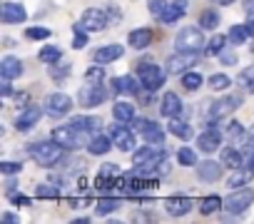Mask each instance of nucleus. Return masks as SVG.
Instances as JSON below:
<instances>
[{"label": "nucleus", "instance_id": "obj_17", "mask_svg": "<svg viewBox=\"0 0 254 224\" xmlns=\"http://www.w3.org/2000/svg\"><path fill=\"white\" fill-rule=\"evenodd\" d=\"M122 55H125V48H122L120 43H110V45H105V48H97L95 55H92V60L100 62V65H110V62L120 60Z\"/></svg>", "mask_w": 254, "mask_h": 224}, {"label": "nucleus", "instance_id": "obj_1", "mask_svg": "<svg viewBox=\"0 0 254 224\" xmlns=\"http://www.w3.org/2000/svg\"><path fill=\"white\" fill-rule=\"evenodd\" d=\"M63 150L65 147L60 142H55V140H40V142H33L28 147L33 162L40 165V167H55V165H60L63 162Z\"/></svg>", "mask_w": 254, "mask_h": 224}, {"label": "nucleus", "instance_id": "obj_14", "mask_svg": "<svg viewBox=\"0 0 254 224\" xmlns=\"http://www.w3.org/2000/svg\"><path fill=\"white\" fill-rule=\"evenodd\" d=\"M135 130H137V132L142 135V140L150 142V145H162V142H165L162 127H160L157 122H152V120H140V122H135Z\"/></svg>", "mask_w": 254, "mask_h": 224}, {"label": "nucleus", "instance_id": "obj_23", "mask_svg": "<svg viewBox=\"0 0 254 224\" xmlns=\"http://www.w3.org/2000/svg\"><path fill=\"white\" fill-rule=\"evenodd\" d=\"M112 145H115V142H112V137H110V135H100V132H97V135H92V137H90L87 150H90V155H97V157H100V155H107Z\"/></svg>", "mask_w": 254, "mask_h": 224}, {"label": "nucleus", "instance_id": "obj_31", "mask_svg": "<svg viewBox=\"0 0 254 224\" xmlns=\"http://www.w3.org/2000/svg\"><path fill=\"white\" fill-rule=\"evenodd\" d=\"M175 137H180V140H190L194 132H192V127L187 125V122H182V120H177V117H172L170 120V127H167Z\"/></svg>", "mask_w": 254, "mask_h": 224}, {"label": "nucleus", "instance_id": "obj_29", "mask_svg": "<svg viewBox=\"0 0 254 224\" xmlns=\"http://www.w3.org/2000/svg\"><path fill=\"white\" fill-rule=\"evenodd\" d=\"M222 207H224V199H219L217 194H209V197H204V199L199 202V212H202L204 217H209V214L219 212Z\"/></svg>", "mask_w": 254, "mask_h": 224}, {"label": "nucleus", "instance_id": "obj_36", "mask_svg": "<svg viewBox=\"0 0 254 224\" xmlns=\"http://www.w3.org/2000/svg\"><path fill=\"white\" fill-rule=\"evenodd\" d=\"M177 162L185 165V167H192V165H197V152L192 147H180L177 150Z\"/></svg>", "mask_w": 254, "mask_h": 224}, {"label": "nucleus", "instance_id": "obj_41", "mask_svg": "<svg viewBox=\"0 0 254 224\" xmlns=\"http://www.w3.org/2000/svg\"><path fill=\"white\" fill-rule=\"evenodd\" d=\"M229 82H232V80H229L224 72H217V75H212V77H209V87H212V90H227V87H229Z\"/></svg>", "mask_w": 254, "mask_h": 224}, {"label": "nucleus", "instance_id": "obj_21", "mask_svg": "<svg viewBox=\"0 0 254 224\" xmlns=\"http://www.w3.org/2000/svg\"><path fill=\"white\" fill-rule=\"evenodd\" d=\"M187 13V0H175V3H170L165 10H162V15H160V20L162 23H177L182 15Z\"/></svg>", "mask_w": 254, "mask_h": 224}, {"label": "nucleus", "instance_id": "obj_11", "mask_svg": "<svg viewBox=\"0 0 254 224\" xmlns=\"http://www.w3.org/2000/svg\"><path fill=\"white\" fill-rule=\"evenodd\" d=\"M45 110H48L50 117H65L72 110V97L65 95V92H53L45 102Z\"/></svg>", "mask_w": 254, "mask_h": 224}, {"label": "nucleus", "instance_id": "obj_8", "mask_svg": "<svg viewBox=\"0 0 254 224\" xmlns=\"http://www.w3.org/2000/svg\"><path fill=\"white\" fill-rule=\"evenodd\" d=\"M222 140H224V132H222L214 122H209V127L197 137V147H199V152L212 155V152H217V150L222 147Z\"/></svg>", "mask_w": 254, "mask_h": 224}, {"label": "nucleus", "instance_id": "obj_40", "mask_svg": "<svg viewBox=\"0 0 254 224\" xmlns=\"http://www.w3.org/2000/svg\"><path fill=\"white\" fill-rule=\"evenodd\" d=\"M85 80H87V82H102V80H105V70H102V65H100V62H95L92 67H87Z\"/></svg>", "mask_w": 254, "mask_h": 224}, {"label": "nucleus", "instance_id": "obj_46", "mask_svg": "<svg viewBox=\"0 0 254 224\" xmlns=\"http://www.w3.org/2000/svg\"><path fill=\"white\" fill-rule=\"evenodd\" d=\"M147 5H150V13H152L155 18H160V15H162V10L167 8L165 0H147Z\"/></svg>", "mask_w": 254, "mask_h": 224}, {"label": "nucleus", "instance_id": "obj_3", "mask_svg": "<svg viewBox=\"0 0 254 224\" xmlns=\"http://www.w3.org/2000/svg\"><path fill=\"white\" fill-rule=\"evenodd\" d=\"M252 204H254V189H252V187H239V189H234V192L224 199V212H229V214H242V212H247Z\"/></svg>", "mask_w": 254, "mask_h": 224}, {"label": "nucleus", "instance_id": "obj_50", "mask_svg": "<svg viewBox=\"0 0 254 224\" xmlns=\"http://www.w3.org/2000/svg\"><path fill=\"white\" fill-rule=\"evenodd\" d=\"M100 174H115V177H117V174H120V167L112 165V162H107V165L100 167Z\"/></svg>", "mask_w": 254, "mask_h": 224}, {"label": "nucleus", "instance_id": "obj_25", "mask_svg": "<svg viewBox=\"0 0 254 224\" xmlns=\"http://www.w3.org/2000/svg\"><path fill=\"white\" fill-rule=\"evenodd\" d=\"M72 125L82 132V135H97L102 130V120L100 117H75Z\"/></svg>", "mask_w": 254, "mask_h": 224}, {"label": "nucleus", "instance_id": "obj_51", "mask_svg": "<svg viewBox=\"0 0 254 224\" xmlns=\"http://www.w3.org/2000/svg\"><path fill=\"white\" fill-rule=\"evenodd\" d=\"M0 92H3V97H10V95H13V85H10V80H3V87H0Z\"/></svg>", "mask_w": 254, "mask_h": 224}, {"label": "nucleus", "instance_id": "obj_54", "mask_svg": "<svg viewBox=\"0 0 254 224\" xmlns=\"http://www.w3.org/2000/svg\"><path fill=\"white\" fill-rule=\"evenodd\" d=\"M247 169H252V172H254V150H252V152H247Z\"/></svg>", "mask_w": 254, "mask_h": 224}, {"label": "nucleus", "instance_id": "obj_42", "mask_svg": "<svg viewBox=\"0 0 254 224\" xmlns=\"http://www.w3.org/2000/svg\"><path fill=\"white\" fill-rule=\"evenodd\" d=\"M239 85H242V87H247L249 92H254V65H252V67H247V70L239 75Z\"/></svg>", "mask_w": 254, "mask_h": 224}, {"label": "nucleus", "instance_id": "obj_45", "mask_svg": "<svg viewBox=\"0 0 254 224\" xmlns=\"http://www.w3.org/2000/svg\"><path fill=\"white\" fill-rule=\"evenodd\" d=\"M85 45H87V33H85V30H80V28H75L72 48H75V50H80V48H85Z\"/></svg>", "mask_w": 254, "mask_h": 224}, {"label": "nucleus", "instance_id": "obj_15", "mask_svg": "<svg viewBox=\"0 0 254 224\" xmlns=\"http://www.w3.org/2000/svg\"><path fill=\"white\" fill-rule=\"evenodd\" d=\"M192 207H194V202L187 194H175V197H167L165 199V212L170 217H185V214L192 212Z\"/></svg>", "mask_w": 254, "mask_h": 224}, {"label": "nucleus", "instance_id": "obj_56", "mask_svg": "<svg viewBox=\"0 0 254 224\" xmlns=\"http://www.w3.org/2000/svg\"><path fill=\"white\" fill-rule=\"evenodd\" d=\"M247 30H249V38H254V18H249V23H247Z\"/></svg>", "mask_w": 254, "mask_h": 224}, {"label": "nucleus", "instance_id": "obj_57", "mask_svg": "<svg viewBox=\"0 0 254 224\" xmlns=\"http://www.w3.org/2000/svg\"><path fill=\"white\" fill-rule=\"evenodd\" d=\"M212 3H217V5H232L234 0H212Z\"/></svg>", "mask_w": 254, "mask_h": 224}, {"label": "nucleus", "instance_id": "obj_16", "mask_svg": "<svg viewBox=\"0 0 254 224\" xmlns=\"http://www.w3.org/2000/svg\"><path fill=\"white\" fill-rule=\"evenodd\" d=\"M40 117H43V110H40L38 105H30V107H25L20 115H18L15 127H18L20 132H28V130H33V127L40 122Z\"/></svg>", "mask_w": 254, "mask_h": 224}, {"label": "nucleus", "instance_id": "obj_44", "mask_svg": "<svg viewBox=\"0 0 254 224\" xmlns=\"http://www.w3.org/2000/svg\"><path fill=\"white\" fill-rule=\"evenodd\" d=\"M23 169V162H0V172H3V174H8V177H13V174H18Z\"/></svg>", "mask_w": 254, "mask_h": 224}, {"label": "nucleus", "instance_id": "obj_9", "mask_svg": "<svg viewBox=\"0 0 254 224\" xmlns=\"http://www.w3.org/2000/svg\"><path fill=\"white\" fill-rule=\"evenodd\" d=\"M199 62V53H182V50H177L170 60H167V72H172V75H185L187 70H192L194 65Z\"/></svg>", "mask_w": 254, "mask_h": 224}, {"label": "nucleus", "instance_id": "obj_27", "mask_svg": "<svg viewBox=\"0 0 254 224\" xmlns=\"http://www.w3.org/2000/svg\"><path fill=\"white\" fill-rule=\"evenodd\" d=\"M242 162H244L242 150H237V147H224V150H222V165H224V167H229V169H239Z\"/></svg>", "mask_w": 254, "mask_h": 224}, {"label": "nucleus", "instance_id": "obj_26", "mask_svg": "<svg viewBox=\"0 0 254 224\" xmlns=\"http://www.w3.org/2000/svg\"><path fill=\"white\" fill-rule=\"evenodd\" d=\"M112 117H115L117 122H132V120H135V105H132V102H115Z\"/></svg>", "mask_w": 254, "mask_h": 224}, {"label": "nucleus", "instance_id": "obj_28", "mask_svg": "<svg viewBox=\"0 0 254 224\" xmlns=\"http://www.w3.org/2000/svg\"><path fill=\"white\" fill-rule=\"evenodd\" d=\"M120 207H122V199H120V197H100L95 212H97V214H112V212L120 209Z\"/></svg>", "mask_w": 254, "mask_h": 224}, {"label": "nucleus", "instance_id": "obj_12", "mask_svg": "<svg viewBox=\"0 0 254 224\" xmlns=\"http://www.w3.org/2000/svg\"><path fill=\"white\" fill-rule=\"evenodd\" d=\"M110 137H112V142H115V147L120 152H135V135H132V130L125 127V122L112 125L110 127Z\"/></svg>", "mask_w": 254, "mask_h": 224}, {"label": "nucleus", "instance_id": "obj_10", "mask_svg": "<svg viewBox=\"0 0 254 224\" xmlns=\"http://www.w3.org/2000/svg\"><path fill=\"white\" fill-rule=\"evenodd\" d=\"M53 140L60 142L65 150H75V147L82 142V132L70 122V125H60V127H55V130H53Z\"/></svg>", "mask_w": 254, "mask_h": 224}, {"label": "nucleus", "instance_id": "obj_2", "mask_svg": "<svg viewBox=\"0 0 254 224\" xmlns=\"http://www.w3.org/2000/svg\"><path fill=\"white\" fill-rule=\"evenodd\" d=\"M137 75H140V85L147 90V92H155L165 85V77H167V67H160L155 62H140L137 67Z\"/></svg>", "mask_w": 254, "mask_h": 224}, {"label": "nucleus", "instance_id": "obj_6", "mask_svg": "<svg viewBox=\"0 0 254 224\" xmlns=\"http://www.w3.org/2000/svg\"><path fill=\"white\" fill-rule=\"evenodd\" d=\"M107 100V90L102 87V82H87L82 85V90L77 92V102L82 107H97Z\"/></svg>", "mask_w": 254, "mask_h": 224}, {"label": "nucleus", "instance_id": "obj_43", "mask_svg": "<svg viewBox=\"0 0 254 224\" xmlns=\"http://www.w3.org/2000/svg\"><path fill=\"white\" fill-rule=\"evenodd\" d=\"M25 35H28L30 40H48L53 33H50L48 28H28V30H25Z\"/></svg>", "mask_w": 254, "mask_h": 224}, {"label": "nucleus", "instance_id": "obj_5", "mask_svg": "<svg viewBox=\"0 0 254 224\" xmlns=\"http://www.w3.org/2000/svg\"><path fill=\"white\" fill-rule=\"evenodd\" d=\"M175 48L182 53H199L204 48V35L197 28H182L175 38Z\"/></svg>", "mask_w": 254, "mask_h": 224}, {"label": "nucleus", "instance_id": "obj_52", "mask_svg": "<svg viewBox=\"0 0 254 224\" xmlns=\"http://www.w3.org/2000/svg\"><path fill=\"white\" fill-rule=\"evenodd\" d=\"M244 13L249 18H254V0H244Z\"/></svg>", "mask_w": 254, "mask_h": 224}, {"label": "nucleus", "instance_id": "obj_20", "mask_svg": "<svg viewBox=\"0 0 254 224\" xmlns=\"http://www.w3.org/2000/svg\"><path fill=\"white\" fill-rule=\"evenodd\" d=\"M23 70H25L23 62L18 57H13V55L3 57V62H0V75H3V80H15V77L23 75Z\"/></svg>", "mask_w": 254, "mask_h": 224}, {"label": "nucleus", "instance_id": "obj_47", "mask_svg": "<svg viewBox=\"0 0 254 224\" xmlns=\"http://www.w3.org/2000/svg\"><path fill=\"white\" fill-rule=\"evenodd\" d=\"M8 199H10L13 204H18V207H30V199H28L25 194H15V192H8Z\"/></svg>", "mask_w": 254, "mask_h": 224}, {"label": "nucleus", "instance_id": "obj_53", "mask_svg": "<svg viewBox=\"0 0 254 224\" xmlns=\"http://www.w3.org/2000/svg\"><path fill=\"white\" fill-rule=\"evenodd\" d=\"M70 204H72L75 209H77V207H85V204H87V197H80V199H70Z\"/></svg>", "mask_w": 254, "mask_h": 224}, {"label": "nucleus", "instance_id": "obj_55", "mask_svg": "<svg viewBox=\"0 0 254 224\" xmlns=\"http://www.w3.org/2000/svg\"><path fill=\"white\" fill-rule=\"evenodd\" d=\"M3 222H20V217H15V214L5 212V214H3Z\"/></svg>", "mask_w": 254, "mask_h": 224}, {"label": "nucleus", "instance_id": "obj_34", "mask_svg": "<svg viewBox=\"0 0 254 224\" xmlns=\"http://www.w3.org/2000/svg\"><path fill=\"white\" fill-rule=\"evenodd\" d=\"M227 137H229L232 142H242V140H247V130H244V125L237 122V120H232L229 127H227Z\"/></svg>", "mask_w": 254, "mask_h": 224}, {"label": "nucleus", "instance_id": "obj_19", "mask_svg": "<svg viewBox=\"0 0 254 224\" xmlns=\"http://www.w3.org/2000/svg\"><path fill=\"white\" fill-rule=\"evenodd\" d=\"M197 174H199V179H202V182H217V179L222 177V162L204 160V162H199Z\"/></svg>", "mask_w": 254, "mask_h": 224}, {"label": "nucleus", "instance_id": "obj_24", "mask_svg": "<svg viewBox=\"0 0 254 224\" xmlns=\"http://www.w3.org/2000/svg\"><path fill=\"white\" fill-rule=\"evenodd\" d=\"M127 43H130L135 50H145V48H150V43H152V30H150V28H137V30L130 33Z\"/></svg>", "mask_w": 254, "mask_h": 224}, {"label": "nucleus", "instance_id": "obj_33", "mask_svg": "<svg viewBox=\"0 0 254 224\" xmlns=\"http://www.w3.org/2000/svg\"><path fill=\"white\" fill-rule=\"evenodd\" d=\"M219 25V10H204L199 15V28L202 30H214Z\"/></svg>", "mask_w": 254, "mask_h": 224}, {"label": "nucleus", "instance_id": "obj_22", "mask_svg": "<svg viewBox=\"0 0 254 224\" xmlns=\"http://www.w3.org/2000/svg\"><path fill=\"white\" fill-rule=\"evenodd\" d=\"M112 87H115V92H120V95H140V85H137V80H135L132 75L115 77V80H112Z\"/></svg>", "mask_w": 254, "mask_h": 224}, {"label": "nucleus", "instance_id": "obj_48", "mask_svg": "<svg viewBox=\"0 0 254 224\" xmlns=\"http://www.w3.org/2000/svg\"><path fill=\"white\" fill-rule=\"evenodd\" d=\"M67 75H70V65H63V67L50 70V77H53V80H65Z\"/></svg>", "mask_w": 254, "mask_h": 224}, {"label": "nucleus", "instance_id": "obj_32", "mask_svg": "<svg viewBox=\"0 0 254 224\" xmlns=\"http://www.w3.org/2000/svg\"><path fill=\"white\" fill-rule=\"evenodd\" d=\"M60 57H63V50L55 45H45L40 50V62H45V65H55V62H60Z\"/></svg>", "mask_w": 254, "mask_h": 224}, {"label": "nucleus", "instance_id": "obj_35", "mask_svg": "<svg viewBox=\"0 0 254 224\" xmlns=\"http://www.w3.org/2000/svg\"><path fill=\"white\" fill-rule=\"evenodd\" d=\"M229 43H234V45H242V43H247V38H249V30H247V25H232V30H229Z\"/></svg>", "mask_w": 254, "mask_h": 224}, {"label": "nucleus", "instance_id": "obj_30", "mask_svg": "<svg viewBox=\"0 0 254 224\" xmlns=\"http://www.w3.org/2000/svg\"><path fill=\"white\" fill-rule=\"evenodd\" d=\"M202 82H204V77H202L197 70H187V72L182 75V87L190 90V92H197V90L202 87Z\"/></svg>", "mask_w": 254, "mask_h": 224}, {"label": "nucleus", "instance_id": "obj_49", "mask_svg": "<svg viewBox=\"0 0 254 224\" xmlns=\"http://www.w3.org/2000/svg\"><path fill=\"white\" fill-rule=\"evenodd\" d=\"M219 62H224V65H234V62H237V55H234L232 50H222V53H219Z\"/></svg>", "mask_w": 254, "mask_h": 224}, {"label": "nucleus", "instance_id": "obj_39", "mask_svg": "<svg viewBox=\"0 0 254 224\" xmlns=\"http://www.w3.org/2000/svg\"><path fill=\"white\" fill-rule=\"evenodd\" d=\"M35 194H38L40 199H58L63 192H60V187H53V184H40Z\"/></svg>", "mask_w": 254, "mask_h": 224}, {"label": "nucleus", "instance_id": "obj_7", "mask_svg": "<svg viewBox=\"0 0 254 224\" xmlns=\"http://www.w3.org/2000/svg\"><path fill=\"white\" fill-rule=\"evenodd\" d=\"M239 105H242V97H237V95L214 100V102H209L212 110L204 112V120H207V122H217L219 117H224V115H229V112H234V107H239Z\"/></svg>", "mask_w": 254, "mask_h": 224}, {"label": "nucleus", "instance_id": "obj_38", "mask_svg": "<svg viewBox=\"0 0 254 224\" xmlns=\"http://www.w3.org/2000/svg\"><path fill=\"white\" fill-rule=\"evenodd\" d=\"M252 177H254V172H252V169H249V172H239V169H237V172L229 177V187H232V189H237V187H244V184H247Z\"/></svg>", "mask_w": 254, "mask_h": 224}, {"label": "nucleus", "instance_id": "obj_4", "mask_svg": "<svg viewBox=\"0 0 254 224\" xmlns=\"http://www.w3.org/2000/svg\"><path fill=\"white\" fill-rule=\"evenodd\" d=\"M107 25H110V15H107V10L87 8L75 28H80V30H85V33H100V30H105Z\"/></svg>", "mask_w": 254, "mask_h": 224}, {"label": "nucleus", "instance_id": "obj_13", "mask_svg": "<svg viewBox=\"0 0 254 224\" xmlns=\"http://www.w3.org/2000/svg\"><path fill=\"white\" fill-rule=\"evenodd\" d=\"M28 13L20 3H10V0H5L3 5H0V20H3L5 25H20L25 23Z\"/></svg>", "mask_w": 254, "mask_h": 224}, {"label": "nucleus", "instance_id": "obj_37", "mask_svg": "<svg viewBox=\"0 0 254 224\" xmlns=\"http://www.w3.org/2000/svg\"><path fill=\"white\" fill-rule=\"evenodd\" d=\"M227 40H229V38H224V35H214V38L207 43V55H219V53L224 50Z\"/></svg>", "mask_w": 254, "mask_h": 224}, {"label": "nucleus", "instance_id": "obj_18", "mask_svg": "<svg viewBox=\"0 0 254 224\" xmlns=\"http://www.w3.org/2000/svg\"><path fill=\"white\" fill-rule=\"evenodd\" d=\"M160 112L165 117H180L182 115V100H180V95L177 92H165L162 95V107H160Z\"/></svg>", "mask_w": 254, "mask_h": 224}]
</instances>
